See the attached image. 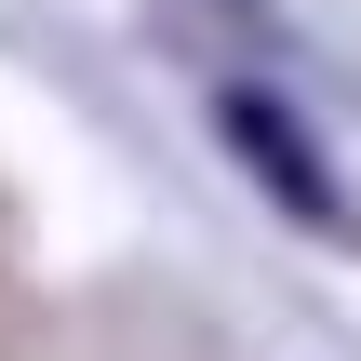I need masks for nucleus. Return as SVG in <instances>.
I'll use <instances>...</instances> for the list:
<instances>
[{
  "mask_svg": "<svg viewBox=\"0 0 361 361\" xmlns=\"http://www.w3.org/2000/svg\"><path fill=\"white\" fill-rule=\"evenodd\" d=\"M214 121H228V147H241V161H255V174H268V188H281V201L308 214V228H335V174L308 161V134H295V121H281L268 94H228Z\"/></svg>",
  "mask_w": 361,
  "mask_h": 361,
  "instance_id": "f257e3e1",
  "label": "nucleus"
}]
</instances>
